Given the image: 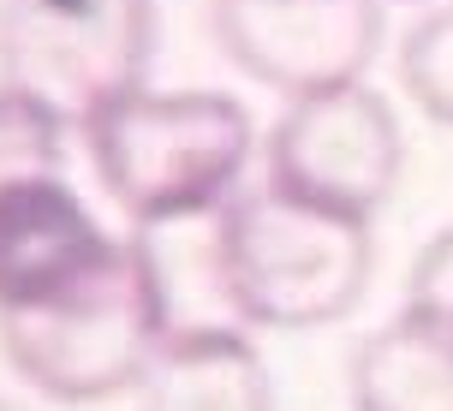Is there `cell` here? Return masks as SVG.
Here are the masks:
<instances>
[{"instance_id":"9","label":"cell","mask_w":453,"mask_h":411,"mask_svg":"<svg viewBox=\"0 0 453 411\" xmlns=\"http://www.w3.org/2000/svg\"><path fill=\"white\" fill-rule=\"evenodd\" d=\"M352 411H453V364L411 322H388L352 352Z\"/></svg>"},{"instance_id":"10","label":"cell","mask_w":453,"mask_h":411,"mask_svg":"<svg viewBox=\"0 0 453 411\" xmlns=\"http://www.w3.org/2000/svg\"><path fill=\"white\" fill-rule=\"evenodd\" d=\"M66 167V119H54L42 102L0 84V191L30 179V173H60Z\"/></svg>"},{"instance_id":"2","label":"cell","mask_w":453,"mask_h":411,"mask_svg":"<svg viewBox=\"0 0 453 411\" xmlns=\"http://www.w3.org/2000/svg\"><path fill=\"white\" fill-rule=\"evenodd\" d=\"M96 179L137 232L221 215L245 191L250 114L221 90H132L84 126Z\"/></svg>"},{"instance_id":"12","label":"cell","mask_w":453,"mask_h":411,"mask_svg":"<svg viewBox=\"0 0 453 411\" xmlns=\"http://www.w3.org/2000/svg\"><path fill=\"white\" fill-rule=\"evenodd\" d=\"M400 322H411L424 340L453 364V227H441L418 251L406 274V304H400Z\"/></svg>"},{"instance_id":"1","label":"cell","mask_w":453,"mask_h":411,"mask_svg":"<svg viewBox=\"0 0 453 411\" xmlns=\"http://www.w3.org/2000/svg\"><path fill=\"white\" fill-rule=\"evenodd\" d=\"M209 263L221 304L239 322L304 334L358 310L376 269V239L370 221L304 203L280 185H257L215 215Z\"/></svg>"},{"instance_id":"3","label":"cell","mask_w":453,"mask_h":411,"mask_svg":"<svg viewBox=\"0 0 453 411\" xmlns=\"http://www.w3.org/2000/svg\"><path fill=\"white\" fill-rule=\"evenodd\" d=\"M167 322V280L150 239H119L96 274L36 310L0 316V352L30 388L54 406H96L137 393L150 376Z\"/></svg>"},{"instance_id":"11","label":"cell","mask_w":453,"mask_h":411,"mask_svg":"<svg viewBox=\"0 0 453 411\" xmlns=\"http://www.w3.org/2000/svg\"><path fill=\"white\" fill-rule=\"evenodd\" d=\"M400 84L424 108V119L453 132V0L411 24L406 48H400Z\"/></svg>"},{"instance_id":"7","label":"cell","mask_w":453,"mask_h":411,"mask_svg":"<svg viewBox=\"0 0 453 411\" xmlns=\"http://www.w3.org/2000/svg\"><path fill=\"white\" fill-rule=\"evenodd\" d=\"M113 239L66 173H30L0 191V316L72 293L113 256Z\"/></svg>"},{"instance_id":"13","label":"cell","mask_w":453,"mask_h":411,"mask_svg":"<svg viewBox=\"0 0 453 411\" xmlns=\"http://www.w3.org/2000/svg\"><path fill=\"white\" fill-rule=\"evenodd\" d=\"M0 411H19V406H12V400H0Z\"/></svg>"},{"instance_id":"4","label":"cell","mask_w":453,"mask_h":411,"mask_svg":"<svg viewBox=\"0 0 453 411\" xmlns=\"http://www.w3.org/2000/svg\"><path fill=\"white\" fill-rule=\"evenodd\" d=\"M156 54V0H0V84L90 126L143 90Z\"/></svg>"},{"instance_id":"5","label":"cell","mask_w":453,"mask_h":411,"mask_svg":"<svg viewBox=\"0 0 453 411\" xmlns=\"http://www.w3.org/2000/svg\"><path fill=\"white\" fill-rule=\"evenodd\" d=\"M400 126L370 84L298 95L269 132V185L352 221H376L400 185Z\"/></svg>"},{"instance_id":"6","label":"cell","mask_w":453,"mask_h":411,"mask_svg":"<svg viewBox=\"0 0 453 411\" xmlns=\"http://www.w3.org/2000/svg\"><path fill=\"white\" fill-rule=\"evenodd\" d=\"M215 42L287 102L364 84L382 48V0H215Z\"/></svg>"},{"instance_id":"8","label":"cell","mask_w":453,"mask_h":411,"mask_svg":"<svg viewBox=\"0 0 453 411\" xmlns=\"http://www.w3.org/2000/svg\"><path fill=\"white\" fill-rule=\"evenodd\" d=\"M137 411H274V388L239 328L191 322L161 340L150 376L137 382Z\"/></svg>"}]
</instances>
